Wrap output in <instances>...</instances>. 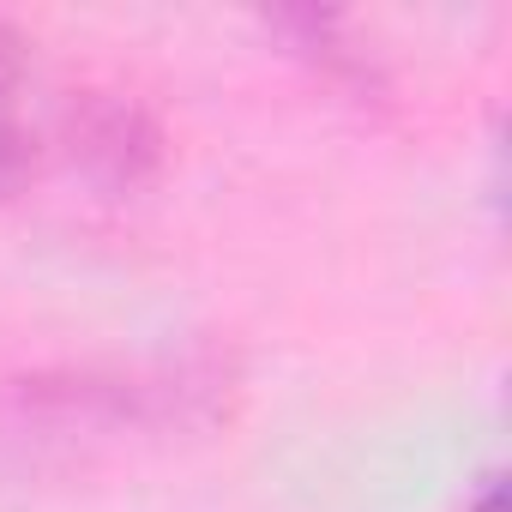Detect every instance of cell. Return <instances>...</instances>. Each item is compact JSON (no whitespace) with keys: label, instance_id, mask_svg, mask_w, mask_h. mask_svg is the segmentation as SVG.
I'll return each instance as SVG.
<instances>
[{"label":"cell","instance_id":"cell-1","mask_svg":"<svg viewBox=\"0 0 512 512\" xmlns=\"http://www.w3.org/2000/svg\"><path fill=\"white\" fill-rule=\"evenodd\" d=\"M241 374L229 350H181L151 368L67 362L0 380V470L43 476L97 464L151 434H205L229 416Z\"/></svg>","mask_w":512,"mask_h":512},{"label":"cell","instance_id":"cell-2","mask_svg":"<svg viewBox=\"0 0 512 512\" xmlns=\"http://www.w3.org/2000/svg\"><path fill=\"white\" fill-rule=\"evenodd\" d=\"M55 157L103 199L145 193L169 163L163 121L115 85H79L55 109Z\"/></svg>","mask_w":512,"mask_h":512},{"label":"cell","instance_id":"cell-3","mask_svg":"<svg viewBox=\"0 0 512 512\" xmlns=\"http://www.w3.org/2000/svg\"><path fill=\"white\" fill-rule=\"evenodd\" d=\"M266 31L296 61H308L326 85H338L350 103H386L392 79L374 61V49L362 43V31H356L350 13H338V7H284V13L266 19Z\"/></svg>","mask_w":512,"mask_h":512},{"label":"cell","instance_id":"cell-4","mask_svg":"<svg viewBox=\"0 0 512 512\" xmlns=\"http://www.w3.org/2000/svg\"><path fill=\"white\" fill-rule=\"evenodd\" d=\"M25 73H31V43L19 37V25L0 19V199H13L31 187L37 175V133L25 127L19 115V91H25Z\"/></svg>","mask_w":512,"mask_h":512},{"label":"cell","instance_id":"cell-5","mask_svg":"<svg viewBox=\"0 0 512 512\" xmlns=\"http://www.w3.org/2000/svg\"><path fill=\"white\" fill-rule=\"evenodd\" d=\"M470 512H506V482H500V470L476 476V488H470Z\"/></svg>","mask_w":512,"mask_h":512}]
</instances>
